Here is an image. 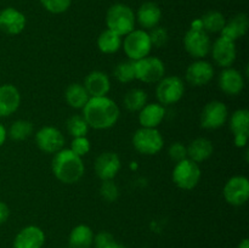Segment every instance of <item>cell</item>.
Masks as SVG:
<instances>
[{"label": "cell", "mask_w": 249, "mask_h": 248, "mask_svg": "<svg viewBox=\"0 0 249 248\" xmlns=\"http://www.w3.org/2000/svg\"><path fill=\"white\" fill-rule=\"evenodd\" d=\"M6 139H7V129L5 128L4 124L0 123V147L4 146Z\"/></svg>", "instance_id": "42"}, {"label": "cell", "mask_w": 249, "mask_h": 248, "mask_svg": "<svg viewBox=\"0 0 249 248\" xmlns=\"http://www.w3.org/2000/svg\"><path fill=\"white\" fill-rule=\"evenodd\" d=\"M66 129L68 134L72 135V138H78V136H87L90 128L82 114H73L66 122Z\"/></svg>", "instance_id": "33"}, {"label": "cell", "mask_w": 249, "mask_h": 248, "mask_svg": "<svg viewBox=\"0 0 249 248\" xmlns=\"http://www.w3.org/2000/svg\"><path fill=\"white\" fill-rule=\"evenodd\" d=\"M185 94V83L178 75H164L156 87V97L163 106H170L182 99Z\"/></svg>", "instance_id": "8"}, {"label": "cell", "mask_w": 249, "mask_h": 248, "mask_svg": "<svg viewBox=\"0 0 249 248\" xmlns=\"http://www.w3.org/2000/svg\"><path fill=\"white\" fill-rule=\"evenodd\" d=\"M90 96L84 85L80 83H72L65 90V101L71 108L82 109L89 101Z\"/></svg>", "instance_id": "26"}, {"label": "cell", "mask_w": 249, "mask_h": 248, "mask_svg": "<svg viewBox=\"0 0 249 248\" xmlns=\"http://www.w3.org/2000/svg\"><path fill=\"white\" fill-rule=\"evenodd\" d=\"M223 196L226 203L233 207H241L247 203L249 199V180L243 175L231 177L225 182L223 189Z\"/></svg>", "instance_id": "11"}, {"label": "cell", "mask_w": 249, "mask_h": 248, "mask_svg": "<svg viewBox=\"0 0 249 248\" xmlns=\"http://www.w3.org/2000/svg\"><path fill=\"white\" fill-rule=\"evenodd\" d=\"M187 158L196 163H202L212 157L214 152V146L209 139L196 138L186 146Z\"/></svg>", "instance_id": "24"}, {"label": "cell", "mask_w": 249, "mask_h": 248, "mask_svg": "<svg viewBox=\"0 0 249 248\" xmlns=\"http://www.w3.org/2000/svg\"><path fill=\"white\" fill-rule=\"evenodd\" d=\"M70 150L73 153H75L79 157H84L91 150V143L87 136H78V138H73L71 141Z\"/></svg>", "instance_id": "35"}, {"label": "cell", "mask_w": 249, "mask_h": 248, "mask_svg": "<svg viewBox=\"0 0 249 248\" xmlns=\"http://www.w3.org/2000/svg\"><path fill=\"white\" fill-rule=\"evenodd\" d=\"M147 92L140 88H133L123 97V106L129 112H139L147 104Z\"/></svg>", "instance_id": "28"}, {"label": "cell", "mask_w": 249, "mask_h": 248, "mask_svg": "<svg viewBox=\"0 0 249 248\" xmlns=\"http://www.w3.org/2000/svg\"><path fill=\"white\" fill-rule=\"evenodd\" d=\"M46 236L43 229L36 225L24 226L15 236L12 247L14 248H43Z\"/></svg>", "instance_id": "18"}, {"label": "cell", "mask_w": 249, "mask_h": 248, "mask_svg": "<svg viewBox=\"0 0 249 248\" xmlns=\"http://www.w3.org/2000/svg\"><path fill=\"white\" fill-rule=\"evenodd\" d=\"M113 77L117 82L128 84L135 80V68H134V61L126 60L121 61L117 63L113 68Z\"/></svg>", "instance_id": "32"}, {"label": "cell", "mask_w": 249, "mask_h": 248, "mask_svg": "<svg viewBox=\"0 0 249 248\" xmlns=\"http://www.w3.org/2000/svg\"><path fill=\"white\" fill-rule=\"evenodd\" d=\"M229 125L233 135L249 134V111L246 108L236 109L229 116Z\"/></svg>", "instance_id": "31"}, {"label": "cell", "mask_w": 249, "mask_h": 248, "mask_svg": "<svg viewBox=\"0 0 249 248\" xmlns=\"http://www.w3.org/2000/svg\"><path fill=\"white\" fill-rule=\"evenodd\" d=\"M51 172L62 184H77L85 173L83 158L73 153L70 148L63 147L53 155L51 160Z\"/></svg>", "instance_id": "2"}, {"label": "cell", "mask_w": 249, "mask_h": 248, "mask_svg": "<svg viewBox=\"0 0 249 248\" xmlns=\"http://www.w3.org/2000/svg\"><path fill=\"white\" fill-rule=\"evenodd\" d=\"M21 105V92L14 84L0 85V118L16 113Z\"/></svg>", "instance_id": "20"}, {"label": "cell", "mask_w": 249, "mask_h": 248, "mask_svg": "<svg viewBox=\"0 0 249 248\" xmlns=\"http://www.w3.org/2000/svg\"><path fill=\"white\" fill-rule=\"evenodd\" d=\"M95 233L90 226L79 224L71 230L68 237L70 248H91L94 246Z\"/></svg>", "instance_id": "25"}, {"label": "cell", "mask_w": 249, "mask_h": 248, "mask_svg": "<svg viewBox=\"0 0 249 248\" xmlns=\"http://www.w3.org/2000/svg\"><path fill=\"white\" fill-rule=\"evenodd\" d=\"M142 248H146V247H142Z\"/></svg>", "instance_id": "45"}, {"label": "cell", "mask_w": 249, "mask_h": 248, "mask_svg": "<svg viewBox=\"0 0 249 248\" xmlns=\"http://www.w3.org/2000/svg\"><path fill=\"white\" fill-rule=\"evenodd\" d=\"M237 248H249V240L248 238H243L240 243H238Z\"/></svg>", "instance_id": "43"}, {"label": "cell", "mask_w": 249, "mask_h": 248, "mask_svg": "<svg viewBox=\"0 0 249 248\" xmlns=\"http://www.w3.org/2000/svg\"><path fill=\"white\" fill-rule=\"evenodd\" d=\"M122 48L128 60L138 61L146 56L151 55L152 51V43H151L150 35L147 31L143 29H134L130 33L123 36L122 40Z\"/></svg>", "instance_id": "4"}, {"label": "cell", "mask_w": 249, "mask_h": 248, "mask_svg": "<svg viewBox=\"0 0 249 248\" xmlns=\"http://www.w3.org/2000/svg\"><path fill=\"white\" fill-rule=\"evenodd\" d=\"M131 142H133L134 148L140 155L155 156L162 151L164 146V139L158 129L140 126L134 133Z\"/></svg>", "instance_id": "6"}, {"label": "cell", "mask_w": 249, "mask_h": 248, "mask_svg": "<svg viewBox=\"0 0 249 248\" xmlns=\"http://www.w3.org/2000/svg\"><path fill=\"white\" fill-rule=\"evenodd\" d=\"M10 216V208L5 202L0 201V225L5 224Z\"/></svg>", "instance_id": "41"}, {"label": "cell", "mask_w": 249, "mask_h": 248, "mask_svg": "<svg viewBox=\"0 0 249 248\" xmlns=\"http://www.w3.org/2000/svg\"><path fill=\"white\" fill-rule=\"evenodd\" d=\"M248 138L249 134H237V135H233V143L238 148L247 147Z\"/></svg>", "instance_id": "40"}, {"label": "cell", "mask_w": 249, "mask_h": 248, "mask_svg": "<svg viewBox=\"0 0 249 248\" xmlns=\"http://www.w3.org/2000/svg\"><path fill=\"white\" fill-rule=\"evenodd\" d=\"M122 40L123 38L121 35L106 28L97 36V49L100 50V53H105V55H112L121 50Z\"/></svg>", "instance_id": "27"}, {"label": "cell", "mask_w": 249, "mask_h": 248, "mask_svg": "<svg viewBox=\"0 0 249 248\" xmlns=\"http://www.w3.org/2000/svg\"><path fill=\"white\" fill-rule=\"evenodd\" d=\"M36 145L44 153L55 155L65 147V135L58 128L53 125H44L36 130Z\"/></svg>", "instance_id": "12"}, {"label": "cell", "mask_w": 249, "mask_h": 248, "mask_svg": "<svg viewBox=\"0 0 249 248\" xmlns=\"http://www.w3.org/2000/svg\"><path fill=\"white\" fill-rule=\"evenodd\" d=\"M202 28L208 34H216L223 31L226 18L218 10H211L201 17Z\"/></svg>", "instance_id": "29"}, {"label": "cell", "mask_w": 249, "mask_h": 248, "mask_svg": "<svg viewBox=\"0 0 249 248\" xmlns=\"http://www.w3.org/2000/svg\"><path fill=\"white\" fill-rule=\"evenodd\" d=\"M246 85L242 72L233 67L223 68L218 77V87L224 94L229 96H236L243 91Z\"/></svg>", "instance_id": "17"}, {"label": "cell", "mask_w": 249, "mask_h": 248, "mask_svg": "<svg viewBox=\"0 0 249 248\" xmlns=\"http://www.w3.org/2000/svg\"><path fill=\"white\" fill-rule=\"evenodd\" d=\"M212 58L216 66L220 68L232 67L237 56L235 41H231L224 36H219L214 43H212L211 53Z\"/></svg>", "instance_id": "13"}, {"label": "cell", "mask_w": 249, "mask_h": 248, "mask_svg": "<svg viewBox=\"0 0 249 248\" xmlns=\"http://www.w3.org/2000/svg\"><path fill=\"white\" fill-rule=\"evenodd\" d=\"M41 6L53 15H61L68 11L72 5V0H39Z\"/></svg>", "instance_id": "34"}, {"label": "cell", "mask_w": 249, "mask_h": 248, "mask_svg": "<svg viewBox=\"0 0 249 248\" xmlns=\"http://www.w3.org/2000/svg\"><path fill=\"white\" fill-rule=\"evenodd\" d=\"M229 108L223 101L213 100L202 108L199 123L203 129L215 130L225 125L229 121Z\"/></svg>", "instance_id": "10"}, {"label": "cell", "mask_w": 249, "mask_h": 248, "mask_svg": "<svg viewBox=\"0 0 249 248\" xmlns=\"http://www.w3.org/2000/svg\"><path fill=\"white\" fill-rule=\"evenodd\" d=\"M136 23L143 31H151L155 27L160 26L162 21V9L155 1H145L139 6L135 12Z\"/></svg>", "instance_id": "19"}, {"label": "cell", "mask_w": 249, "mask_h": 248, "mask_svg": "<svg viewBox=\"0 0 249 248\" xmlns=\"http://www.w3.org/2000/svg\"><path fill=\"white\" fill-rule=\"evenodd\" d=\"M214 74H215V71L211 62L207 60H195L186 68L185 79L192 87L199 88L211 83Z\"/></svg>", "instance_id": "16"}, {"label": "cell", "mask_w": 249, "mask_h": 248, "mask_svg": "<svg viewBox=\"0 0 249 248\" xmlns=\"http://www.w3.org/2000/svg\"><path fill=\"white\" fill-rule=\"evenodd\" d=\"M113 248H126V247H124V246L123 245H119V243H117V245L116 246H114V247Z\"/></svg>", "instance_id": "44"}, {"label": "cell", "mask_w": 249, "mask_h": 248, "mask_svg": "<svg viewBox=\"0 0 249 248\" xmlns=\"http://www.w3.org/2000/svg\"><path fill=\"white\" fill-rule=\"evenodd\" d=\"M201 177L202 170L199 164L189 158L177 162L173 168V182L181 190H194L199 184Z\"/></svg>", "instance_id": "5"}, {"label": "cell", "mask_w": 249, "mask_h": 248, "mask_svg": "<svg viewBox=\"0 0 249 248\" xmlns=\"http://www.w3.org/2000/svg\"><path fill=\"white\" fill-rule=\"evenodd\" d=\"M105 21H106L107 29L114 32L123 38L135 29V11L129 5L117 2L108 7Z\"/></svg>", "instance_id": "3"}, {"label": "cell", "mask_w": 249, "mask_h": 248, "mask_svg": "<svg viewBox=\"0 0 249 248\" xmlns=\"http://www.w3.org/2000/svg\"><path fill=\"white\" fill-rule=\"evenodd\" d=\"M121 168V157L113 151H106V152L100 153L95 159V173L101 181L113 180L118 175Z\"/></svg>", "instance_id": "14"}, {"label": "cell", "mask_w": 249, "mask_h": 248, "mask_svg": "<svg viewBox=\"0 0 249 248\" xmlns=\"http://www.w3.org/2000/svg\"><path fill=\"white\" fill-rule=\"evenodd\" d=\"M184 48L195 60H204L211 53V36L203 29L190 28L184 35Z\"/></svg>", "instance_id": "9"}, {"label": "cell", "mask_w": 249, "mask_h": 248, "mask_svg": "<svg viewBox=\"0 0 249 248\" xmlns=\"http://www.w3.org/2000/svg\"><path fill=\"white\" fill-rule=\"evenodd\" d=\"M138 121L142 128H156L162 124L165 118V106L160 102H147L140 111L138 112Z\"/></svg>", "instance_id": "22"}, {"label": "cell", "mask_w": 249, "mask_h": 248, "mask_svg": "<svg viewBox=\"0 0 249 248\" xmlns=\"http://www.w3.org/2000/svg\"><path fill=\"white\" fill-rule=\"evenodd\" d=\"M90 97L107 96L111 91V79L102 71H92L84 78L83 83Z\"/></svg>", "instance_id": "21"}, {"label": "cell", "mask_w": 249, "mask_h": 248, "mask_svg": "<svg viewBox=\"0 0 249 248\" xmlns=\"http://www.w3.org/2000/svg\"><path fill=\"white\" fill-rule=\"evenodd\" d=\"M27 17L16 7L7 6L0 10V32L7 35H18L26 29Z\"/></svg>", "instance_id": "15"}, {"label": "cell", "mask_w": 249, "mask_h": 248, "mask_svg": "<svg viewBox=\"0 0 249 248\" xmlns=\"http://www.w3.org/2000/svg\"><path fill=\"white\" fill-rule=\"evenodd\" d=\"M82 116L89 128L107 130L117 124L121 117V109L117 102L108 96L90 97L82 108Z\"/></svg>", "instance_id": "1"}, {"label": "cell", "mask_w": 249, "mask_h": 248, "mask_svg": "<svg viewBox=\"0 0 249 248\" xmlns=\"http://www.w3.org/2000/svg\"><path fill=\"white\" fill-rule=\"evenodd\" d=\"M34 126L31 121L17 119L7 129V138L14 141H23L33 134Z\"/></svg>", "instance_id": "30"}, {"label": "cell", "mask_w": 249, "mask_h": 248, "mask_svg": "<svg viewBox=\"0 0 249 248\" xmlns=\"http://www.w3.org/2000/svg\"><path fill=\"white\" fill-rule=\"evenodd\" d=\"M249 29V18L247 14L238 12L230 19H226V23L224 26L223 31L220 32V35L229 39L231 41L238 40L243 38L247 34Z\"/></svg>", "instance_id": "23"}, {"label": "cell", "mask_w": 249, "mask_h": 248, "mask_svg": "<svg viewBox=\"0 0 249 248\" xmlns=\"http://www.w3.org/2000/svg\"><path fill=\"white\" fill-rule=\"evenodd\" d=\"M148 35H150L152 46H156V48H163L168 43V39H169L167 29L160 26H157L151 29V31H148Z\"/></svg>", "instance_id": "37"}, {"label": "cell", "mask_w": 249, "mask_h": 248, "mask_svg": "<svg viewBox=\"0 0 249 248\" xmlns=\"http://www.w3.org/2000/svg\"><path fill=\"white\" fill-rule=\"evenodd\" d=\"M117 245L114 236L108 231H101L94 237L95 248H113Z\"/></svg>", "instance_id": "38"}, {"label": "cell", "mask_w": 249, "mask_h": 248, "mask_svg": "<svg viewBox=\"0 0 249 248\" xmlns=\"http://www.w3.org/2000/svg\"><path fill=\"white\" fill-rule=\"evenodd\" d=\"M135 79L145 84H157L165 75V65L160 57L146 56L141 60L134 61Z\"/></svg>", "instance_id": "7"}, {"label": "cell", "mask_w": 249, "mask_h": 248, "mask_svg": "<svg viewBox=\"0 0 249 248\" xmlns=\"http://www.w3.org/2000/svg\"><path fill=\"white\" fill-rule=\"evenodd\" d=\"M100 195L105 201L116 202L119 197V189L113 180H106L100 186Z\"/></svg>", "instance_id": "36"}, {"label": "cell", "mask_w": 249, "mask_h": 248, "mask_svg": "<svg viewBox=\"0 0 249 248\" xmlns=\"http://www.w3.org/2000/svg\"><path fill=\"white\" fill-rule=\"evenodd\" d=\"M168 155L169 157L174 160L175 163L180 162V160L187 158V151L186 146L182 142H174L169 146V150H168Z\"/></svg>", "instance_id": "39"}]
</instances>
